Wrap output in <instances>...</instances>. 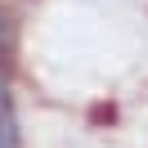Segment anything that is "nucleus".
I'll list each match as a JSON object with an SVG mask.
<instances>
[{"label":"nucleus","mask_w":148,"mask_h":148,"mask_svg":"<svg viewBox=\"0 0 148 148\" xmlns=\"http://www.w3.org/2000/svg\"><path fill=\"white\" fill-rule=\"evenodd\" d=\"M0 148H18V121H14V108H9V90L0 81Z\"/></svg>","instance_id":"obj_1"},{"label":"nucleus","mask_w":148,"mask_h":148,"mask_svg":"<svg viewBox=\"0 0 148 148\" xmlns=\"http://www.w3.org/2000/svg\"><path fill=\"white\" fill-rule=\"evenodd\" d=\"M14 45H18V27H14V14H9V9H0V72L9 67Z\"/></svg>","instance_id":"obj_2"}]
</instances>
